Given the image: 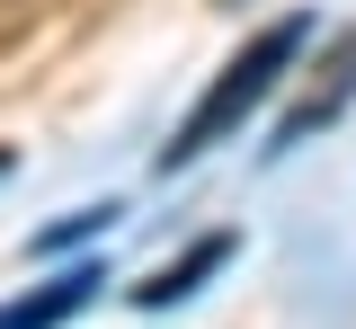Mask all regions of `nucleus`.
Returning <instances> with one entry per match:
<instances>
[{"mask_svg":"<svg viewBox=\"0 0 356 329\" xmlns=\"http://www.w3.org/2000/svg\"><path fill=\"white\" fill-rule=\"evenodd\" d=\"M303 45H312V18H276V27H259V36H250V45L214 71V90L196 98V116L178 125V142L161 151V169L196 160V151H214L222 134H241V125H250V107H267V98H276V81L303 62Z\"/></svg>","mask_w":356,"mask_h":329,"instance_id":"nucleus-1","label":"nucleus"},{"mask_svg":"<svg viewBox=\"0 0 356 329\" xmlns=\"http://www.w3.org/2000/svg\"><path fill=\"white\" fill-rule=\"evenodd\" d=\"M348 98H356V27L339 36V45H330V81H312V90L285 107V125H276V142H267V151H294V142H303L312 125H330Z\"/></svg>","mask_w":356,"mask_h":329,"instance_id":"nucleus-2","label":"nucleus"},{"mask_svg":"<svg viewBox=\"0 0 356 329\" xmlns=\"http://www.w3.org/2000/svg\"><path fill=\"white\" fill-rule=\"evenodd\" d=\"M89 294H98V267H63L54 285L18 294V303H0V329H63L72 312H89Z\"/></svg>","mask_w":356,"mask_h":329,"instance_id":"nucleus-3","label":"nucleus"},{"mask_svg":"<svg viewBox=\"0 0 356 329\" xmlns=\"http://www.w3.org/2000/svg\"><path fill=\"white\" fill-rule=\"evenodd\" d=\"M214 267H232V232L196 240V249H187V258H170L161 276H143V285H134V303H143V312H170V303H187V294L214 276Z\"/></svg>","mask_w":356,"mask_h":329,"instance_id":"nucleus-4","label":"nucleus"},{"mask_svg":"<svg viewBox=\"0 0 356 329\" xmlns=\"http://www.w3.org/2000/svg\"><path fill=\"white\" fill-rule=\"evenodd\" d=\"M107 214H116V205H81V214H63L54 232H36V240H27V249H36V258H54V249H72V240H89V232H107Z\"/></svg>","mask_w":356,"mask_h":329,"instance_id":"nucleus-5","label":"nucleus"},{"mask_svg":"<svg viewBox=\"0 0 356 329\" xmlns=\"http://www.w3.org/2000/svg\"><path fill=\"white\" fill-rule=\"evenodd\" d=\"M0 178H9V151H0Z\"/></svg>","mask_w":356,"mask_h":329,"instance_id":"nucleus-6","label":"nucleus"}]
</instances>
